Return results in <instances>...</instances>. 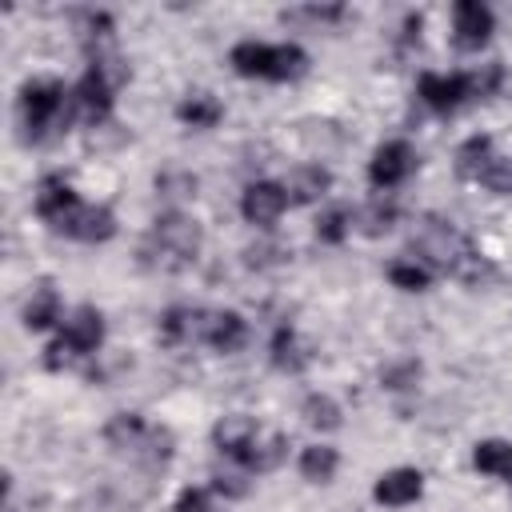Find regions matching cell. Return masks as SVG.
Instances as JSON below:
<instances>
[{"label": "cell", "mask_w": 512, "mask_h": 512, "mask_svg": "<svg viewBox=\"0 0 512 512\" xmlns=\"http://www.w3.org/2000/svg\"><path fill=\"white\" fill-rule=\"evenodd\" d=\"M80 204H84V200H80L60 176L40 180V188H36V212H40V220H44L52 232H64V228L72 224V216H76Z\"/></svg>", "instance_id": "8992f818"}, {"label": "cell", "mask_w": 512, "mask_h": 512, "mask_svg": "<svg viewBox=\"0 0 512 512\" xmlns=\"http://www.w3.org/2000/svg\"><path fill=\"white\" fill-rule=\"evenodd\" d=\"M472 464L488 476H512V444L508 440H480L472 452Z\"/></svg>", "instance_id": "603a6c76"}, {"label": "cell", "mask_w": 512, "mask_h": 512, "mask_svg": "<svg viewBox=\"0 0 512 512\" xmlns=\"http://www.w3.org/2000/svg\"><path fill=\"white\" fill-rule=\"evenodd\" d=\"M388 280L400 292H424L432 284V268L424 260H416V256H400V260L388 264Z\"/></svg>", "instance_id": "7402d4cb"}, {"label": "cell", "mask_w": 512, "mask_h": 512, "mask_svg": "<svg viewBox=\"0 0 512 512\" xmlns=\"http://www.w3.org/2000/svg\"><path fill=\"white\" fill-rule=\"evenodd\" d=\"M252 472L248 468H220V472H212V492L216 496H224V500H240V496H248V488H252V480H248Z\"/></svg>", "instance_id": "83f0119b"}, {"label": "cell", "mask_w": 512, "mask_h": 512, "mask_svg": "<svg viewBox=\"0 0 512 512\" xmlns=\"http://www.w3.org/2000/svg\"><path fill=\"white\" fill-rule=\"evenodd\" d=\"M144 436H148V424H144L140 412H116V416L104 424V440H108V448H116V452L140 456Z\"/></svg>", "instance_id": "e0dca14e"}, {"label": "cell", "mask_w": 512, "mask_h": 512, "mask_svg": "<svg viewBox=\"0 0 512 512\" xmlns=\"http://www.w3.org/2000/svg\"><path fill=\"white\" fill-rule=\"evenodd\" d=\"M212 440H216V448L236 464V468H248V456H252V444L260 440V428H256V420L252 416H244V412H232V416H224V420H216V428H212Z\"/></svg>", "instance_id": "5b68a950"}, {"label": "cell", "mask_w": 512, "mask_h": 512, "mask_svg": "<svg viewBox=\"0 0 512 512\" xmlns=\"http://www.w3.org/2000/svg\"><path fill=\"white\" fill-rule=\"evenodd\" d=\"M112 92H116V88H112L96 68H88V72L76 80V88H72V108H76V116L88 120V128L104 124L108 112H112Z\"/></svg>", "instance_id": "ba28073f"}, {"label": "cell", "mask_w": 512, "mask_h": 512, "mask_svg": "<svg viewBox=\"0 0 512 512\" xmlns=\"http://www.w3.org/2000/svg\"><path fill=\"white\" fill-rule=\"evenodd\" d=\"M492 8L488 4H480V0H460L456 8H452V32H456V48H464V52H476V48H484L488 44V36H492Z\"/></svg>", "instance_id": "9c48e42d"}, {"label": "cell", "mask_w": 512, "mask_h": 512, "mask_svg": "<svg viewBox=\"0 0 512 512\" xmlns=\"http://www.w3.org/2000/svg\"><path fill=\"white\" fill-rule=\"evenodd\" d=\"M284 260V248L280 244H252L248 248V264L252 268H272V264H280Z\"/></svg>", "instance_id": "e575fe53"}, {"label": "cell", "mask_w": 512, "mask_h": 512, "mask_svg": "<svg viewBox=\"0 0 512 512\" xmlns=\"http://www.w3.org/2000/svg\"><path fill=\"white\" fill-rule=\"evenodd\" d=\"M204 344H212L216 352H240L244 344H248V324H244V316L240 312H212V320H208V340Z\"/></svg>", "instance_id": "ac0fdd59"}, {"label": "cell", "mask_w": 512, "mask_h": 512, "mask_svg": "<svg viewBox=\"0 0 512 512\" xmlns=\"http://www.w3.org/2000/svg\"><path fill=\"white\" fill-rule=\"evenodd\" d=\"M268 352H272V364H276L280 372H304V368L312 364V348L300 340V332H296L292 324H280V328L272 332Z\"/></svg>", "instance_id": "9a60e30c"}, {"label": "cell", "mask_w": 512, "mask_h": 512, "mask_svg": "<svg viewBox=\"0 0 512 512\" xmlns=\"http://www.w3.org/2000/svg\"><path fill=\"white\" fill-rule=\"evenodd\" d=\"M480 184H484V188H492L496 196H512V160L496 156V160H492V164L484 168Z\"/></svg>", "instance_id": "1f68e13d"}, {"label": "cell", "mask_w": 512, "mask_h": 512, "mask_svg": "<svg viewBox=\"0 0 512 512\" xmlns=\"http://www.w3.org/2000/svg\"><path fill=\"white\" fill-rule=\"evenodd\" d=\"M200 252V224L184 212H164L140 244V260L156 272H180Z\"/></svg>", "instance_id": "6da1fadb"}, {"label": "cell", "mask_w": 512, "mask_h": 512, "mask_svg": "<svg viewBox=\"0 0 512 512\" xmlns=\"http://www.w3.org/2000/svg\"><path fill=\"white\" fill-rule=\"evenodd\" d=\"M416 92H420V100H424L432 112H452V108H460L464 100H472L464 72H424L420 84H416Z\"/></svg>", "instance_id": "30bf717a"}, {"label": "cell", "mask_w": 512, "mask_h": 512, "mask_svg": "<svg viewBox=\"0 0 512 512\" xmlns=\"http://www.w3.org/2000/svg\"><path fill=\"white\" fill-rule=\"evenodd\" d=\"M492 160H496V156H492V140H488V136H468V140L460 144V152H456V168H460L464 176H472V180H480Z\"/></svg>", "instance_id": "cb8c5ba5"}, {"label": "cell", "mask_w": 512, "mask_h": 512, "mask_svg": "<svg viewBox=\"0 0 512 512\" xmlns=\"http://www.w3.org/2000/svg\"><path fill=\"white\" fill-rule=\"evenodd\" d=\"M208 320H212L208 308L180 304V308H168L160 316V332H164L168 344H204L208 340Z\"/></svg>", "instance_id": "8fae6325"}, {"label": "cell", "mask_w": 512, "mask_h": 512, "mask_svg": "<svg viewBox=\"0 0 512 512\" xmlns=\"http://www.w3.org/2000/svg\"><path fill=\"white\" fill-rule=\"evenodd\" d=\"M60 340L76 352V356H92L96 348H100V340H104V316L96 312V308H76L68 320H64V332H60Z\"/></svg>", "instance_id": "7c38bea8"}, {"label": "cell", "mask_w": 512, "mask_h": 512, "mask_svg": "<svg viewBox=\"0 0 512 512\" xmlns=\"http://www.w3.org/2000/svg\"><path fill=\"white\" fill-rule=\"evenodd\" d=\"M284 456H288V440H284L280 432H268V436H260V440L252 444L248 472H272V468L284 464Z\"/></svg>", "instance_id": "484cf974"}, {"label": "cell", "mask_w": 512, "mask_h": 512, "mask_svg": "<svg viewBox=\"0 0 512 512\" xmlns=\"http://www.w3.org/2000/svg\"><path fill=\"white\" fill-rule=\"evenodd\" d=\"M212 488H184L180 496H176V504H172V512H216L212 508Z\"/></svg>", "instance_id": "836d02e7"}, {"label": "cell", "mask_w": 512, "mask_h": 512, "mask_svg": "<svg viewBox=\"0 0 512 512\" xmlns=\"http://www.w3.org/2000/svg\"><path fill=\"white\" fill-rule=\"evenodd\" d=\"M288 208V192L284 184H272V180H252L240 196V212L248 224H260V228H272Z\"/></svg>", "instance_id": "52a82bcc"}, {"label": "cell", "mask_w": 512, "mask_h": 512, "mask_svg": "<svg viewBox=\"0 0 512 512\" xmlns=\"http://www.w3.org/2000/svg\"><path fill=\"white\" fill-rule=\"evenodd\" d=\"M232 68L240 76H256V80H296L308 72V52L300 44H260V40H240L232 48Z\"/></svg>", "instance_id": "3957f363"}, {"label": "cell", "mask_w": 512, "mask_h": 512, "mask_svg": "<svg viewBox=\"0 0 512 512\" xmlns=\"http://www.w3.org/2000/svg\"><path fill=\"white\" fill-rule=\"evenodd\" d=\"M20 120L28 140H44L76 120L72 92L60 80H28L20 88Z\"/></svg>", "instance_id": "7a4b0ae2"}, {"label": "cell", "mask_w": 512, "mask_h": 512, "mask_svg": "<svg viewBox=\"0 0 512 512\" xmlns=\"http://www.w3.org/2000/svg\"><path fill=\"white\" fill-rule=\"evenodd\" d=\"M464 76H468V92L472 96H492L500 88V80H504V68L492 60V64H480V68H472Z\"/></svg>", "instance_id": "4dcf8cb0"}, {"label": "cell", "mask_w": 512, "mask_h": 512, "mask_svg": "<svg viewBox=\"0 0 512 512\" xmlns=\"http://www.w3.org/2000/svg\"><path fill=\"white\" fill-rule=\"evenodd\" d=\"M176 116H180V124H188V128H216L220 116H224V108H220L216 96H208V92H192V96L180 100Z\"/></svg>", "instance_id": "ffe728a7"}, {"label": "cell", "mask_w": 512, "mask_h": 512, "mask_svg": "<svg viewBox=\"0 0 512 512\" xmlns=\"http://www.w3.org/2000/svg\"><path fill=\"white\" fill-rule=\"evenodd\" d=\"M328 188H332V176H328V168H320V164H300V168L288 176V184H284V192H288L292 204H316V200L328 196Z\"/></svg>", "instance_id": "2e32d148"}, {"label": "cell", "mask_w": 512, "mask_h": 512, "mask_svg": "<svg viewBox=\"0 0 512 512\" xmlns=\"http://www.w3.org/2000/svg\"><path fill=\"white\" fill-rule=\"evenodd\" d=\"M416 380H420V364H416V360H404V364L384 368V388H392V392L416 388Z\"/></svg>", "instance_id": "d6a6232c"}, {"label": "cell", "mask_w": 512, "mask_h": 512, "mask_svg": "<svg viewBox=\"0 0 512 512\" xmlns=\"http://www.w3.org/2000/svg\"><path fill=\"white\" fill-rule=\"evenodd\" d=\"M300 412H304V420L312 424V428H320V432H332V428H340V404L332 400V396H324V392H312L304 404H300Z\"/></svg>", "instance_id": "4316f807"}, {"label": "cell", "mask_w": 512, "mask_h": 512, "mask_svg": "<svg viewBox=\"0 0 512 512\" xmlns=\"http://www.w3.org/2000/svg\"><path fill=\"white\" fill-rule=\"evenodd\" d=\"M420 492H424V476H420L416 468H392V472H384V476L376 480V488H372V496H376L380 504H388V508H404V504L420 500Z\"/></svg>", "instance_id": "5bb4252c"}, {"label": "cell", "mask_w": 512, "mask_h": 512, "mask_svg": "<svg viewBox=\"0 0 512 512\" xmlns=\"http://www.w3.org/2000/svg\"><path fill=\"white\" fill-rule=\"evenodd\" d=\"M416 172V148L408 140H388L372 152V164H368V180L376 188H396L404 184L408 176Z\"/></svg>", "instance_id": "277c9868"}, {"label": "cell", "mask_w": 512, "mask_h": 512, "mask_svg": "<svg viewBox=\"0 0 512 512\" xmlns=\"http://www.w3.org/2000/svg\"><path fill=\"white\" fill-rule=\"evenodd\" d=\"M396 200H388V196H376V200H368L364 208H360V216H356V224H360V232L364 236H384L392 224H396Z\"/></svg>", "instance_id": "d4e9b609"}, {"label": "cell", "mask_w": 512, "mask_h": 512, "mask_svg": "<svg viewBox=\"0 0 512 512\" xmlns=\"http://www.w3.org/2000/svg\"><path fill=\"white\" fill-rule=\"evenodd\" d=\"M340 468V452L332 444H308L300 452V476L312 480V484H328Z\"/></svg>", "instance_id": "44dd1931"}, {"label": "cell", "mask_w": 512, "mask_h": 512, "mask_svg": "<svg viewBox=\"0 0 512 512\" xmlns=\"http://www.w3.org/2000/svg\"><path fill=\"white\" fill-rule=\"evenodd\" d=\"M60 316H64V304H60L56 288H48V284L32 288V296H28V304H24V324H28L32 332H44V328L60 324Z\"/></svg>", "instance_id": "d6986e66"}, {"label": "cell", "mask_w": 512, "mask_h": 512, "mask_svg": "<svg viewBox=\"0 0 512 512\" xmlns=\"http://www.w3.org/2000/svg\"><path fill=\"white\" fill-rule=\"evenodd\" d=\"M156 192L164 200H192L196 196V176L192 172H180V168H168L156 176Z\"/></svg>", "instance_id": "f1b7e54d"}, {"label": "cell", "mask_w": 512, "mask_h": 512, "mask_svg": "<svg viewBox=\"0 0 512 512\" xmlns=\"http://www.w3.org/2000/svg\"><path fill=\"white\" fill-rule=\"evenodd\" d=\"M64 236L84 240V244H104V240L116 236V216L104 204H80L76 216H72V224L64 228Z\"/></svg>", "instance_id": "4fadbf2b"}, {"label": "cell", "mask_w": 512, "mask_h": 512, "mask_svg": "<svg viewBox=\"0 0 512 512\" xmlns=\"http://www.w3.org/2000/svg\"><path fill=\"white\" fill-rule=\"evenodd\" d=\"M348 232H352V216H348L344 208L320 212V220H316V240H324V244H344Z\"/></svg>", "instance_id": "f546056e"}]
</instances>
